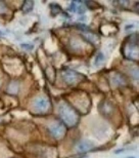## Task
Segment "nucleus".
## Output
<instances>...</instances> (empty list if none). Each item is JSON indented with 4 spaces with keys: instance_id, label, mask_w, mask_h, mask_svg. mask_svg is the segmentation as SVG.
<instances>
[{
    "instance_id": "f257e3e1",
    "label": "nucleus",
    "mask_w": 139,
    "mask_h": 158,
    "mask_svg": "<svg viewBox=\"0 0 139 158\" xmlns=\"http://www.w3.org/2000/svg\"><path fill=\"white\" fill-rule=\"evenodd\" d=\"M59 112H61V116L62 120L70 125H74L76 124V122L78 121V115L71 107H69L67 105H62L59 108Z\"/></svg>"
},
{
    "instance_id": "f03ea898",
    "label": "nucleus",
    "mask_w": 139,
    "mask_h": 158,
    "mask_svg": "<svg viewBox=\"0 0 139 158\" xmlns=\"http://www.w3.org/2000/svg\"><path fill=\"white\" fill-rule=\"evenodd\" d=\"M34 106L38 111L43 112V111H46V110L48 109L49 102L46 99H44V98H39V99H37L34 102Z\"/></svg>"
},
{
    "instance_id": "7ed1b4c3",
    "label": "nucleus",
    "mask_w": 139,
    "mask_h": 158,
    "mask_svg": "<svg viewBox=\"0 0 139 158\" xmlns=\"http://www.w3.org/2000/svg\"><path fill=\"white\" fill-rule=\"evenodd\" d=\"M49 131L51 132V135L54 138H61L65 132V128L62 127V124H58V123H54L49 127Z\"/></svg>"
},
{
    "instance_id": "20e7f679",
    "label": "nucleus",
    "mask_w": 139,
    "mask_h": 158,
    "mask_svg": "<svg viewBox=\"0 0 139 158\" xmlns=\"http://www.w3.org/2000/svg\"><path fill=\"white\" fill-rule=\"evenodd\" d=\"M64 78L66 79V81L69 82V83H74L75 81L78 80L79 76L76 73H74V72H67V73H65Z\"/></svg>"
},
{
    "instance_id": "39448f33",
    "label": "nucleus",
    "mask_w": 139,
    "mask_h": 158,
    "mask_svg": "<svg viewBox=\"0 0 139 158\" xmlns=\"http://www.w3.org/2000/svg\"><path fill=\"white\" fill-rule=\"evenodd\" d=\"M89 145H92V144H91L90 142H83V143H81L78 146V151H81V152H83V151H87L88 149H89Z\"/></svg>"
},
{
    "instance_id": "423d86ee",
    "label": "nucleus",
    "mask_w": 139,
    "mask_h": 158,
    "mask_svg": "<svg viewBox=\"0 0 139 158\" xmlns=\"http://www.w3.org/2000/svg\"><path fill=\"white\" fill-rule=\"evenodd\" d=\"M101 61H103V55H102V53H98L97 56H96V59H95V61H94V64L98 65Z\"/></svg>"
}]
</instances>
